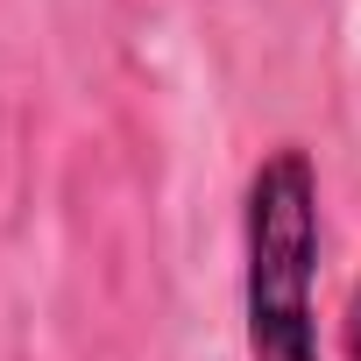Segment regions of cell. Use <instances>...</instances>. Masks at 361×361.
I'll list each match as a JSON object with an SVG mask.
<instances>
[{
	"label": "cell",
	"instance_id": "cell-1",
	"mask_svg": "<svg viewBox=\"0 0 361 361\" xmlns=\"http://www.w3.org/2000/svg\"><path fill=\"white\" fill-rule=\"evenodd\" d=\"M248 361H319V170L305 149H269L248 177Z\"/></svg>",
	"mask_w": 361,
	"mask_h": 361
},
{
	"label": "cell",
	"instance_id": "cell-2",
	"mask_svg": "<svg viewBox=\"0 0 361 361\" xmlns=\"http://www.w3.org/2000/svg\"><path fill=\"white\" fill-rule=\"evenodd\" d=\"M340 347H347V361H361V283H354V298H347V319H340Z\"/></svg>",
	"mask_w": 361,
	"mask_h": 361
}]
</instances>
